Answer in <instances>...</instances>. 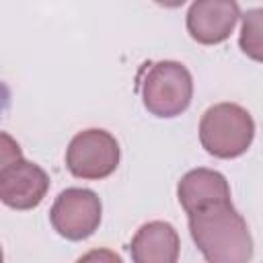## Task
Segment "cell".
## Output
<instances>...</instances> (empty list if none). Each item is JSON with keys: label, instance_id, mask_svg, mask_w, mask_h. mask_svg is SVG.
I'll return each mask as SVG.
<instances>
[{"label": "cell", "instance_id": "obj_1", "mask_svg": "<svg viewBox=\"0 0 263 263\" xmlns=\"http://www.w3.org/2000/svg\"><path fill=\"white\" fill-rule=\"evenodd\" d=\"M191 236L208 263H249L253 238L230 199L189 212Z\"/></svg>", "mask_w": 263, "mask_h": 263}, {"label": "cell", "instance_id": "obj_2", "mask_svg": "<svg viewBox=\"0 0 263 263\" xmlns=\"http://www.w3.org/2000/svg\"><path fill=\"white\" fill-rule=\"evenodd\" d=\"M253 136L255 121L251 113L236 103H218L201 115L199 140L212 156L236 158L249 150Z\"/></svg>", "mask_w": 263, "mask_h": 263}, {"label": "cell", "instance_id": "obj_3", "mask_svg": "<svg viewBox=\"0 0 263 263\" xmlns=\"http://www.w3.org/2000/svg\"><path fill=\"white\" fill-rule=\"evenodd\" d=\"M193 95V80L181 62L164 60L154 64L142 82L144 107L156 117L181 115Z\"/></svg>", "mask_w": 263, "mask_h": 263}, {"label": "cell", "instance_id": "obj_4", "mask_svg": "<svg viewBox=\"0 0 263 263\" xmlns=\"http://www.w3.org/2000/svg\"><path fill=\"white\" fill-rule=\"evenodd\" d=\"M119 164V144L105 129L76 134L66 150V166L80 179H105Z\"/></svg>", "mask_w": 263, "mask_h": 263}, {"label": "cell", "instance_id": "obj_5", "mask_svg": "<svg viewBox=\"0 0 263 263\" xmlns=\"http://www.w3.org/2000/svg\"><path fill=\"white\" fill-rule=\"evenodd\" d=\"M101 199L90 189L70 187L62 191L49 212L51 226L68 240L88 238L101 224Z\"/></svg>", "mask_w": 263, "mask_h": 263}, {"label": "cell", "instance_id": "obj_6", "mask_svg": "<svg viewBox=\"0 0 263 263\" xmlns=\"http://www.w3.org/2000/svg\"><path fill=\"white\" fill-rule=\"evenodd\" d=\"M238 16L240 10L234 0H197L189 6L187 31L197 43H222L230 37Z\"/></svg>", "mask_w": 263, "mask_h": 263}, {"label": "cell", "instance_id": "obj_7", "mask_svg": "<svg viewBox=\"0 0 263 263\" xmlns=\"http://www.w3.org/2000/svg\"><path fill=\"white\" fill-rule=\"evenodd\" d=\"M49 189L47 173L29 160H18L0 177V201L12 210H31Z\"/></svg>", "mask_w": 263, "mask_h": 263}, {"label": "cell", "instance_id": "obj_8", "mask_svg": "<svg viewBox=\"0 0 263 263\" xmlns=\"http://www.w3.org/2000/svg\"><path fill=\"white\" fill-rule=\"evenodd\" d=\"M179 249L181 242L177 230L162 220L140 226L129 245L134 263H177Z\"/></svg>", "mask_w": 263, "mask_h": 263}, {"label": "cell", "instance_id": "obj_9", "mask_svg": "<svg viewBox=\"0 0 263 263\" xmlns=\"http://www.w3.org/2000/svg\"><path fill=\"white\" fill-rule=\"evenodd\" d=\"M179 203L185 208V212H195L203 205L230 199V187L228 181L218 173L210 168H193L179 181L177 187Z\"/></svg>", "mask_w": 263, "mask_h": 263}, {"label": "cell", "instance_id": "obj_10", "mask_svg": "<svg viewBox=\"0 0 263 263\" xmlns=\"http://www.w3.org/2000/svg\"><path fill=\"white\" fill-rule=\"evenodd\" d=\"M240 47L253 60H261V10H251L242 18Z\"/></svg>", "mask_w": 263, "mask_h": 263}, {"label": "cell", "instance_id": "obj_11", "mask_svg": "<svg viewBox=\"0 0 263 263\" xmlns=\"http://www.w3.org/2000/svg\"><path fill=\"white\" fill-rule=\"evenodd\" d=\"M18 160H23V152H21L18 142L12 136H8L6 132H0V177L10 166H14Z\"/></svg>", "mask_w": 263, "mask_h": 263}, {"label": "cell", "instance_id": "obj_12", "mask_svg": "<svg viewBox=\"0 0 263 263\" xmlns=\"http://www.w3.org/2000/svg\"><path fill=\"white\" fill-rule=\"evenodd\" d=\"M76 263H123L121 257L109 249H92L84 253Z\"/></svg>", "mask_w": 263, "mask_h": 263}, {"label": "cell", "instance_id": "obj_13", "mask_svg": "<svg viewBox=\"0 0 263 263\" xmlns=\"http://www.w3.org/2000/svg\"><path fill=\"white\" fill-rule=\"evenodd\" d=\"M4 261V257H2V247H0V263Z\"/></svg>", "mask_w": 263, "mask_h": 263}]
</instances>
